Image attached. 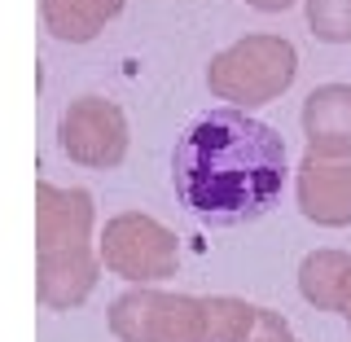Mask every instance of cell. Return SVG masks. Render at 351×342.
Instances as JSON below:
<instances>
[{
    "mask_svg": "<svg viewBox=\"0 0 351 342\" xmlns=\"http://www.w3.org/2000/svg\"><path fill=\"white\" fill-rule=\"evenodd\" d=\"M171 180L202 224L237 228L272 211L285 184V141L237 106H219L176 141Z\"/></svg>",
    "mask_w": 351,
    "mask_h": 342,
    "instance_id": "6da1fadb",
    "label": "cell"
},
{
    "mask_svg": "<svg viewBox=\"0 0 351 342\" xmlns=\"http://www.w3.org/2000/svg\"><path fill=\"white\" fill-rule=\"evenodd\" d=\"M101 255L93 246V193L36 184V299L71 312L97 290Z\"/></svg>",
    "mask_w": 351,
    "mask_h": 342,
    "instance_id": "7a4b0ae2",
    "label": "cell"
},
{
    "mask_svg": "<svg viewBox=\"0 0 351 342\" xmlns=\"http://www.w3.org/2000/svg\"><path fill=\"white\" fill-rule=\"evenodd\" d=\"M299 75V49L281 36H246L228 49H219L206 66V88L219 101L250 110L277 101Z\"/></svg>",
    "mask_w": 351,
    "mask_h": 342,
    "instance_id": "3957f363",
    "label": "cell"
},
{
    "mask_svg": "<svg viewBox=\"0 0 351 342\" xmlns=\"http://www.w3.org/2000/svg\"><path fill=\"white\" fill-rule=\"evenodd\" d=\"M110 334L119 342H206V299L136 285L110 303Z\"/></svg>",
    "mask_w": 351,
    "mask_h": 342,
    "instance_id": "277c9868",
    "label": "cell"
},
{
    "mask_svg": "<svg viewBox=\"0 0 351 342\" xmlns=\"http://www.w3.org/2000/svg\"><path fill=\"white\" fill-rule=\"evenodd\" d=\"M97 255H101L106 272H114V277H123L132 285H149V281L176 277V268H180V241L154 215L123 211V215L106 219L101 237H97Z\"/></svg>",
    "mask_w": 351,
    "mask_h": 342,
    "instance_id": "5b68a950",
    "label": "cell"
},
{
    "mask_svg": "<svg viewBox=\"0 0 351 342\" xmlns=\"http://www.w3.org/2000/svg\"><path fill=\"white\" fill-rule=\"evenodd\" d=\"M62 154L80 167L110 171L128 158V114L110 97H80L62 110L58 119Z\"/></svg>",
    "mask_w": 351,
    "mask_h": 342,
    "instance_id": "8992f818",
    "label": "cell"
},
{
    "mask_svg": "<svg viewBox=\"0 0 351 342\" xmlns=\"http://www.w3.org/2000/svg\"><path fill=\"white\" fill-rule=\"evenodd\" d=\"M299 211L321 228H347L351 224V158H316L307 154L299 162Z\"/></svg>",
    "mask_w": 351,
    "mask_h": 342,
    "instance_id": "52a82bcc",
    "label": "cell"
},
{
    "mask_svg": "<svg viewBox=\"0 0 351 342\" xmlns=\"http://www.w3.org/2000/svg\"><path fill=\"white\" fill-rule=\"evenodd\" d=\"M303 136L316 158H351V84H321L307 93Z\"/></svg>",
    "mask_w": 351,
    "mask_h": 342,
    "instance_id": "ba28073f",
    "label": "cell"
},
{
    "mask_svg": "<svg viewBox=\"0 0 351 342\" xmlns=\"http://www.w3.org/2000/svg\"><path fill=\"white\" fill-rule=\"evenodd\" d=\"M128 0H40V18L62 44H88L123 14Z\"/></svg>",
    "mask_w": 351,
    "mask_h": 342,
    "instance_id": "9c48e42d",
    "label": "cell"
},
{
    "mask_svg": "<svg viewBox=\"0 0 351 342\" xmlns=\"http://www.w3.org/2000/svg\"><path fill=\"white\" fill-rule=\"evenodd\" d=\"M351 272V255L343 250H312L299 263V294L321 312H338V290Z\"/></svg>",
    "mask_w": 351,
    "mask_h": 342,
    "instance_id": "30bf717a",
    "label": "cell"
},
{
    "mask_svg": "<svg viewBox=\"0 0 351 342\" xmlns=\"http://www.w3.org/2000/svg\"><path fill=\"white\" fill-rule=\"evenodd\" d=\"M307 27L321 44H351V0H307Z\"/></svg>",
    "mask_w": 351,
    "mask_h": 342,
    "instance_id": "8fae6325",
    "label": "cell"
},
{
    "mask_svg": "<svg viewBox=\"0 0 351 342\" xmlns=\"http://www.w3.org/2000/svg\"><path fill=\"white\" fill-rule=\"evenodd\" d=\"M237 342H299V338L290 334V325H285L277 312H268V307H255Z\"/></svg>",
    "mask_w": 351,
    "mask_h": 342,
    "instance_id": "7c38bea8",
    "label": "cell"
},
{
    "mask_svg": "<svg viewBox=\"0 0 351 342\" xmlns=\"http://www.w3.org/2000/svg\"><path fill=\"white\" fill-rule=\"evenodd\" d=\"M338 316L351 325V272H347V281H343V290H338Z\"/></svg>",
    "mask_w": 351,
    "mask_h": 342,
    "instance_id": "4fadbf2b",
    "label": "cell"
},
{
    "mask_svg": "<svg viewBox=\"0 0 351 342\" xmlns=\"http://www.w3.org/2000/svg\"><path fill=\"white\" fill-rule=\"evenodd\" d=\"M250 9H259V14H281V9H290L294 0H246Z\"/></svg>",
    "mask_w": 351,
    "mask_h": 342,
    "instance_id": "5bb4252c",
    "label": "cell"
}]
</instances>
